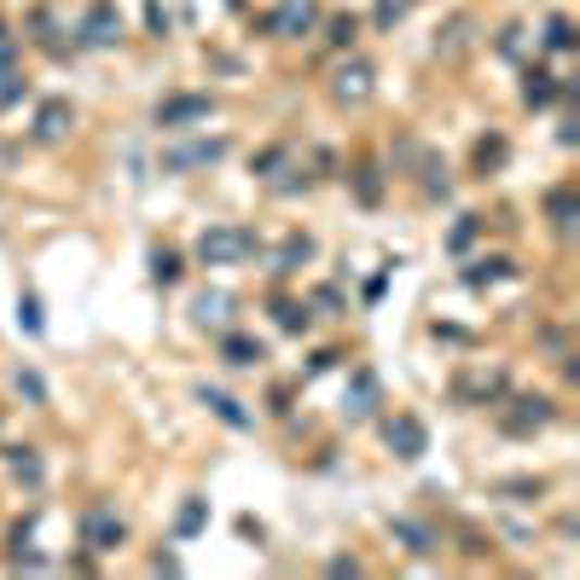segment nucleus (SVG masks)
<instances>
[{"instance_id": "nucleus-26", "label": "nucleus", "mask_w": 580, "mask_h": 580, "mask_svg": "<svg viewBox=\"0 0 580 580\" xmlns=\"http://www.w3.org/2000/svg\"><path fill=\"white\" fill-rule=\"evenodd\" d=\"M470 238H476V215H465V227H458V232H453V250H465V244H470Z\"/></svg>"}, {"instance_id": "nucleus-18", "label": "nucleus", "mask_w": 580, "mask_h": 580, "mask_svg": "<svg viewBox=\"0 0 580 580\" xmlns=\"http://www.w3.org/2000/svg\"><path fill=\"white\" fill-rule=\"evenodd\" d=\"M151 279H157V285H175V279H180V255H175V250H151Z\"/></svg>"}, {"instance_id": "nucleus-4", "label": "nucleus", "mask_w": 580, "mask_h": 580, "mask_svg": "<svg viewBox=\"0 0 580 580\" xmlns=\"http://www.w3.org/2000/svg\"><path fill=\"white\" fill-rule=\"evenodd\" d=\"M215 111L210 93H175L157 105V128H186V123H203V116Z\"/></svg>"}, {"instance_id": "nucleus-23", "label": "nucleus", "mask_w": 580, "mask_h": 580, "mask_svg": "<svg viewBox=\"0 0 580 580\" xmlns=\"http://www.w3.org/2000/svg\"><path fill=\"white\" fill-rule=\"evenodd\" d=\"M18 395H29V401L41 406V401H47V383L36 378V371H18Z\"/></svg>"}, {"instance_id": "nucleus-22", "label": "nucleus", "mask_w": 580, "mask_h": 580, "mask_svg": "<svg viewBox=\"0 0 580 580\" xmlns=\"http://www.w3.org/2000/svg\"><path fill=\"white\" fill-rule=\"evenodd\" d=\"M545 41H552L557 53H563V47H575V29H569V18H552V24H545Z\"/></svg>"}, {"instance_id": "nucleus-25", "label": "nucleus", "mask_w": 580, "mask_h": 580, "mask_svg": "<svg viewBox=\"0 0 580 580\" xmlns=\"http://www.w3.org/2000/svg\"><path fill=\"white\" fill-rule=\"evenodd\" d=\"M198 528H203V505L192 500V505L180 510V534H198Z\"/></svg>"}, {"instance_id": "nucleus-21", "label": "nucleus", "mask_w": 580, "mask_h": 580, "mask_svg": "<svg viewBox=\"0 0 580 580\" xmlns=\"http://www.w3.org/2000/svg\"><path fill=\"white\" fill-rule=\"evenodd\" d=\"M354 192H361V203H378V198H383V180H378V168H361V180H354Z\"/></svg>"}, {"instance_id": "nucleus-16", "label": "nucleus", "mask_w": 580, "mask_h": 580, "mask_svg": "<svg viewBox=\"0 0 580 580\" xmlns=\"http://www.w3.org/2000/svg\"><path fill=\"white\" fill-rule=\"evenodd\" d=\"M522 99H528L534 111L552 105V99H557V76H552V71H528V76H522Z\"/></svg>"}, {"instance_id": "nucleus-5", "label": "nucleus", "mask_w": 580, "mask_h": 580, "mask_svg": "<svg viewBox=\"0 0 580 580\" xmlns=\"http://www.w3.org/2000/svg\"><path fill=\"white\" fill-rule=\"evenodd\" d=\"M314 24H319L314 0H285V7L267 18V29H273V36H279V41H297V36H308Z\"/></svg>"}, {"instance_id": "nucleus-11", "label": "nucleus", "mask_w": 580, "mask_h": 580, "mask_svg": "<svg viewBox=\"0 0 580 580\" xmlns=\"http://www.w3.org/2000/svg\"><path fill=\"white\" fill-rule=\"evenodd\" d=\"M198 401L210 406V413H215L220 424H227V430H250V424H255V418L244 413V406H238L232 395H220V389H198Z\"/></svg>"}, {"instance_id": "nucleus-3", "label": "nucleus", "mask_w": 580, "mask_h": 580, "mask_svg": "<svg viewBox=\"0 0 580 580\" xmlns=\"http://www.w3.org/2000/svg\"><path fill=\"white\" fill-rule=\"evenodd\" d=\"M383 441L395 447V458H406V465L430 453V430H424V418H413V413H395V418H389V424H383Z\"/></svg>"}, {"instance_id": "nucleus-15", "label": "nucleus", "mask_w": 580, "mask_h": 580, "mask_svg": "<svg viewBox=\"0 0 580 580\" xmlns=\"http://www.w3.org/2000/svg\"><path fill=\"white\" fill-rule=\"evenodd\" d=\"M545 215H552L557 232L575 227V186H557V192H545Z\"/></svg>"}, {"instance_id": "nucleus-7", "label": "nucleus", "mask_w": 580, "mask_h": 580, "mask_svg": "<svg viewBox=\"0 0 580 580\" xmlns=\"http://www.w3.org/2000/svg\"><path fill=\"white\" fill-rule=\"evenodd\" d=\"M366 93H371V71L361 59H349L343 71H337V81H331V99H337V105H361Z\"/></svg>"}, {"instance_id": "nucleus-8", "label": "nucleus", "mask_w": 580, "mask_h": 580, "mask_svg": "<svg viewBox=\"0 0 580 580\" xmlns=\"http://www.w3.org/2000/svg\"><path fill=\"white\" fill-rule=\"evenodd\" d=\"M220 361L238 366V371H250V366L267 361V349L255 343V337H244V331H220Z\"/></svg>"}, {"instance_id": "nucleus-6", "label": "nucleus", "mask_w": 580, "mask_h": 580, "mask_svg": "<svg viewBox=\"0 0 580 580\" xmlns=\"http://www.w3.org/2000/svg\"><path fill=\"white\" fill-rule=\"evenodd\" d=\"M81 41H88V47H116V41H123V18H116L111 0H93V7H88V18H81Z\"/></svg>"}, {"instance_id": "nucleus-17", "label": "nucleus", "mask_w": 580, "mask_h": 580, "mask_svg": "<svg viewBox=\"0 0 580 580\" xmlns=\"http://www.w3.org/2000/svg\"><path fill=\"white\" fill-rule=\"evenodd\" d=\"M273 314H279V326L285 331H308V302H273Z\"/></svg>"}, {"instance_id": "nucleus-19", "label": "nucleus", "mask_w": 580, "mask_h": 580, "mask_svg": "<svg viewBox=\"0 0 580 580\" xmlns=\"http://www.w3.org/2000/svg\"><path fill=\"white\" fill-rule=\"evenodd\" d=\"M308 255H314V238H290V244H285V255H279V273H297L302 262H308Z\"/></svg>"}, {"instance_id": "nucleus-9", "label": "nucleus", "mask_w": 580, "mask_h": 580, "mask_svg": "<svg viewBox=\"0 0 580 580\" xmlns=\"http://www.w3.org/2000/svg\"><path fill=\"white\" fill-rule=\"evenodd\" d=\"M517 406H522V413H505V418H500L510 436H528V430H545V424H552V401H545V395L517 401Z\"/></svg>"}, {"instance_id": "nucleus-12", "label": "nucleus", "mask_w": 580, "mask_h": 580, "mask_svg": "<svg viewBox=\"0 0 580 580\" xmlns=\"http://www.w3.org/2000/svg\"><path fill=\"white\" fill-rule=\"evenodd\" d=\"M64 134H71V105H64V99H53V105H41V116H36V140H64Z\"/></svg>"}, {"instance_id": "nucleus-1", "label": "nucleus", "mask_w": 580, "mask_h": 580, "mask_svg": "<svg viewBox=\"0 0 580 580\" xmlns=\"http://www.w3.org/2000/svg\"><path fill=\"white\" fill-rule=\"evenodd\" d=\"M255 250H262V238H255V227H244V220H215V227H203V238H198L203 267H238V262H250Z\"/></svg>"}, {"instance_id": "nucleus-10", "label": "nucleus", "mask_w": 580, "mask_h": 580, "mask_svg": "<svg viewBox=\"0 0 580 580\" xmlns=\"http://www.w3.org/2000/svg\"><path fill=\"white\" fill-rule=\"evenodd\" d=\"M389 534H395L413 557H430V552H436V534H430L424 522H413V517H389Z\"/></svg>"}, {"instance_id": "nucleus-24", "label": "nucleus", "mask_w": 580, "mask_h": 580, "mask_svg": "<svg viewBox=\"0 0 580 580\" xmlns=\"http://www.w3.org/2000/svg\"><path fill=\"white\" fill-rule=\"evenodd\" d=\"M354 36H361V24H354V18H337V24H331V41H337V47H349Z\"/></svg>"}, {"instance_id": "nucleus-20", "label": "nucleus", "mask_w": 580, "mask_h": 580, "mask_svg": "<svg viewBox=\"0 0 580 580\" xmlns=\"http://www.w3.org/2000/svg\"><path fill=\"white\" fill-rule=\"evenodd\" d=\"M18 326H24L29 337H41V331H47V319H41V302H36V297H18Z\"/></svg>"}, {"instance_id": "nucleus-2", "label": "nucleus", "mask_w": 580, "mask_h": 580, "mask_svg": "<svg viewBox=\"0 0 580 580\" xmlns=\"http://www.w3.org/2000/svg\"><path fill=\"white\" fill-rule=\"evenodd\" d=\"M123 540H128V528H123V517H116L111 505L81 510V545H88V552H116Z\"/></svg>"}, {"instance_id": "nucleus-14", "label": "nucleus", "mask_w": 580, "mask_h": 580, "mask_svg": "<svg viewBox=\"0 0 580 580\" xmlns=\"http://www.w3.org/2000/svg\"><path fill=\"white\" fill-rule=\"evenodd\" d=\"M371 406H378V378H371V371L361 366V371H354V395H349L343 413H349V418H366Z\"/></svg>"}, {"instance_id": "nucleus-13", "label": "nucleus", "mask_w": 580, "mask_h": 580, "mask_svg": "<svg viewBox=\"0 0 580 580\" xmlns=\"http://www.w3.org/2000/svg\"><path fill=\"white\" fill-rule=\"evenodd\" d=\"M198 326L203 331H227V314H232V297H220V290H210V297H198Z\"/></svg>"}]
</instances>
